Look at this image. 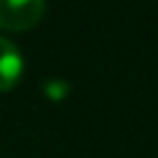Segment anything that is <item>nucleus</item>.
Listing matches in <instances>:
<instances>
[{"mask_svg":"<svg viewBox=\"0 0 158 158\" xmlns=\"http://www.w3.org/2000/svg\"><path fill=\"white\" fill-rule=\"evenodd\" d=\"M47 0H0V28L7 33H23L42 21Z\"/></svg>","mask_w":158,"mask_h":158,"instance_id":"f257e3e1","label":"nucleus"},{"mask_svg":"<svg viewBox=\"0 0 158 158\" xmlns=\"http://www.w3.org/2000/svg\"><path fill=\"white\" fill-rule=\"evenodd\" d=\"M23 74V56L7 37L0 35V93L12 91Z\"/></svg>","mask_w":158,"mask_h":158,"instance_id":"f03ea898","label":"nucleus"},{"mask_svg":"<svg viewBox=\"0 0 158 158\" xmlns=\"http://www.w3.org/2000/svg\"><path fill=\"white\" fill-rule=\"evenodd\" d=\"M44 91L51 95V100H60L65 93H68V86H65L60 79H51V81L44 84Z\"/></svg>","mask_w":158,"mask_h":158,"instance_id":"7ed1b4c3","label":"nucleus"}]
</instances>
